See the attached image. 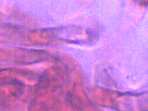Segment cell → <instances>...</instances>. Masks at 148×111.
I'll return each mask as SVG.
<instances>
[{
    "mask_svg": "<svg viewBox=\"0 0 148 111\" xmlns=\"http://www.w3.org/2000/svg\"><path fill=\"white\" fill-rule=\"evenodd\" d=\"M141 3L144 6L147 5H148V0H141Z\"/></svg>",
    "mask_w": 148,
    "mask_h": 111,
    "instance_id": "obj_1",
    "label": "cell"
}]
</instances>
